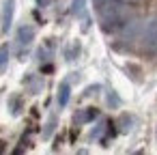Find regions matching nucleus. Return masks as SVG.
Instances as JSON below:
<instances>
[{"label":"nucleus","instance_id":"nucleus-4","mask_svg":"<svg viewBox=\"0 0 157 155\" xmlns=\"http://www.w3.org/2000/svg\"><path fill=\"white\" fill-rule=\"evenodd\" d=\"M67 101H69V84L63 82L60 88H58V103L60 106H67Z\"/></svg>","mask_w":157,"mask_h":155},{"label":"nucleus","instance_id":"nucleus-7","mask_svg":"<svg viewBox=\"0 0 157 155\" xmlns=\"http://www.w3.org/2000/svg\"><path fill=\"white\" fill-rule=\"evenodd\" d=\"M84 5H86V0H73V5H71V7H73V9H71L73 15H82V13H84Z\"/></svg>","mask_w":157,"mask_h":155},{"label":"nucleus","instance_id":"nucleus-3","mask_svg":"<svg viewBox=\"0 0 157 155\" xmlns=\"http://www.w3.org/2000/svg\"><path fill=\"white\" fill-rule=\"evenodd\" d=\"M146 41L148 45H157V20L146 26Z\"/></svg>","mask_w":157,"mask_h":155},{"label":"nucleus","instance_id":"nucleus-5","mask_svg":"<svg viewBox=\"0 0 157 155\" xmlns=\"http://www.w3.org/2000/svg\"><path fill=\"white\" fill-rule=\"evenodd\" d=\"M97 116V110L95 108H86V112H82L80 116H75L78 118V123H86V121H93Z\"/></svg>","mask_w":157,"mask_h":155},{"label":"nucleus","instance_id":"nucleus-2","mask_svg":"<svg viewBox=\"0 0 157 155\" xmlns=\"http://www.w3.org/2000/svg\"><path fill=\"white\" fill-rule=\"evenodd\" d=\"M33 37H35V30H33L30 26H22V28L17 30V41H20L22 45H28V43L33 41Z\"/></svg>","mask_w":157,"mask_h":155},{"label":"nucleus","instance_id":"nucleus-6","mask_svg":"<svg viewBox=\"0 0 157 155\" xmlns=\"http://www.w3.org/2000/svg\"><path fill=\"white\" fill-rule=\"evenodd\" d=\"M9 63V45H0V71H5Z\"/></svg>","mask_w":157,"mask_h":155},{"label":"nucleus","instance_id":"nucleus-1","mask_svg":"<svg viewBox=\"0 0 157 155\" xmlns=\"http://www.w3.org/2000/svg\"><path fill=\"white\" fill-rule=\"evenodd\" d=\"M13 9H15V0H7V2H5V11H2V30H5V33L11 28V22H13Z\"/></svg>","mask_w":157,"mask_h":155}]
</instances>
